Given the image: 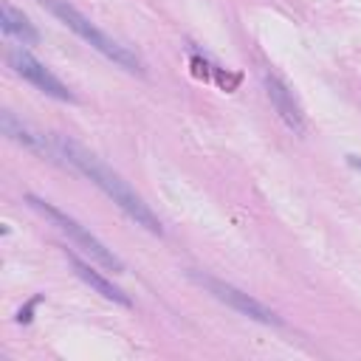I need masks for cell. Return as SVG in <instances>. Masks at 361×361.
I'll return each instance as SVG.
<instances>
[{"label": "cell", "instance_id": "1", "mask_svg": "<svg viewBox=\"0 0 361 361\" xmlns=\"http://www.w3.org/2000/svg\"><path fill=\"white\" fill-rule=\"evenodd\" d=\"M51 141H54L57 156H59L65 164H71L74 170H80L88 181H94V184H96V186H99V189H102V192H105V195L127 214V218H130L135 226L147 229L150 235H164V226H161V221L153 214V209L135 195V189H133L119 172H113L108 164H102L94 153H88L82 144H77L74 138L54 133Z\"/></svg>", "mask_w": 361, "mask_h": 361}, {"label": "cell", "instance_id": "2", "mask_svg": "<svg viewBox=\"0 0 361 361\" xmlns=\"http://www.w3.org/2000/svg\"><path fill=\"white\" fill-rule=\"evenodd\" d=\"M37 3H40L45 12H51L65 29H71L77 37H82L91 48H96L102 57H108L113 65L124 68L127 74H138V77L147 74V65H144V59H141L135 51H130L127 45H121L119 40H113L110 34H105L102 29H96L80 9L71 6L68 0H37Z\"/></svg>", "mask_w": 361, "mask_h": 361}, {"label": "cell", "instance_id": "3", "mask_svg": "<svg viewBox=\"0 0 361 361\" xmlns=\"http://www.w3.org/2000/svg\"><path fill=\"white\" fill-rule=\"evenodd\" d=\"M26 203L31 206V209H37L40 214H45V218L59 229V232H65L71 240H74L82 251H88L91 254V260H96L102 268H108V271H113V274H124V263L113 254V249H108L99 237H94L80 221H74L71 214H65L62 209H57L54 203H48V200H43V198H37V195H26Z\"/></svg>", "mask_w": 361, "mask_h": 361}, {"label": "cell", "instance_id": "4", "mask_svg": "<svg viewBox=\"0 0 361 361\" xmlns=\"http://www.w3.org/2000/svg\"><path fill=\"white\" fill-rule=\"evenodd\" d=\"M189 277H192L200 288H206V291H209L214 300H221L223 305H229L232 311H237V314H243V316H249V319H254V322H260V325H282V319H279L268 305H263V302L254 300L251 294L240 291V288H235V285H229V282H223V279H218V277H212V274H200V271H189Z\"/></svg>", "mask_w": 361, "mask_h": 361}, {"label": "cell", "instance_id": "5", "mask_svg": "<svg viewBox=\"0 0 361 361\" xmlns=\"http://www.w3.org/2000/svg\"><path fill=\"white\" fill-rule=\"evenodd\" d=\"M6 62H9V68L15 71L17 77H23L26 82H31L37 91H43L45 96H51V99H59V102H77V96L68 91V85H62L51 71L31 54V51H26L23 45H12L9 51H6Z\"/></svg>", "mask_w": 361, "mask_h": 361}, {"label": "cell", "instance_id": "6", "mask_svg": "<svg viewBox=\"0 0 361 361\" xmlns=\"http://www.w3.org/2000/svg\"><path fill=\"white\" fill-rule=\"evenodd\" d=\"M263 88H265V96L271 99L277 116L288 124V130H294L297 135H302L305 133V116H302V108L294 99V94L288 91V85L277 74H268V71H265V74H263Z\"/></svg>", "mask_w": 361, "mask_h": 361}, {"label": "cell", "instance_id": "7", "mask_svg": "<svg viewBox=\"0 0 361 361\" xmlns=\"http://www.w3.org/2000/svg\"><path fill=\"white\" fill-rule=\"evenodd\" d=\"M0 127H3V133H6L12 141L23 144L26 150H31V153H37V156H43V159H51V161L59 159L57 150H54V141L45 138L43 133H34L31 127H26L12 110H3V113H0Z\"/></svg>", "mask_w": 361, "mask_h": 361}, {"label": "cell", "instance_id": "8", "mask_svg": "<svg viewBox=\"0 0 361 361\" xmlns=\"http://www.w3.org/2000/svg\"><path fill=\"white\" fill-rule=\"evenodd\" d=\"M65 257H68V263H71V265H74V274H77L85 285H91L96 294H102L105 300H110V302H116V305H121V308H130V305H133V302H130V297L121 291L119 285H113L108 277H102V274H99L96 268H91L85 260H80L74 251H68V249H65Z\"/></svg>", "mask_w": 361, "mask_h": 361}, {"label": "cell", "instance_id": "9", "mask_svg": "<svg viewBox=\"0 0 361 361\" xmlns=\"http://www.w3.org/2000/svg\"><path fill=\"white\" fill-rule=\"evenodd\" d=\"M0 29H3L6 37H15L20 45H37L40 43V31L34 29V23L23 12H17L12 3L0 6Z\"/></svg>", "mask_w": 361, "mask_h": 361}, {"label": "cell", "instance_id": "10", "mask_svg": "<svg viewBox=\"0 0 361 361\" xmlns=\"http://www.w3.org/2000/svg\"><path fill=\"white\" fill-rule=\"evenodd\" d=\"M40 300H43V297H34V300H31V302H29L26 308H20V314H17V322H20V325H29V322L34 319L31 314H34V308L40 305Z\"/></svg>", "mask_w": 361, "mask_h": 361}, {"label": "cell", "instance_id": "11", "mask_svg": "<svg viewBox=\"0 0 361 361\" xmlns=\"http://www.w3.org/2000/svg\"><path fill=\"white\" fill-rule=\"evenodd\" d=\"M347 161H350V167H355V170H361V159H358V156H347Z\"/></svg>", "mask_w": 361, "mask_h": 361}]
</instances>
